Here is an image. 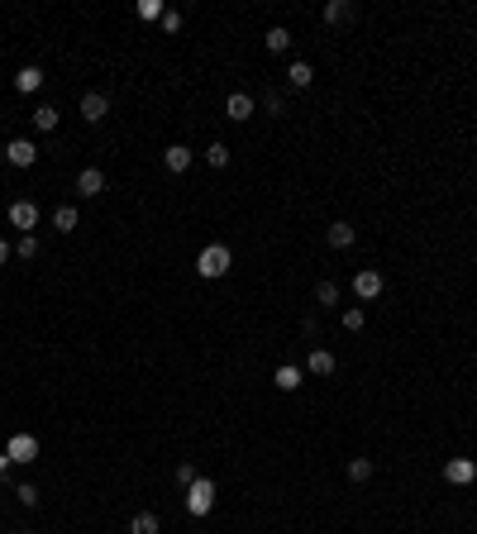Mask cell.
Returning <instances> with one entry per match:
<instances>
[{"label":"cell","mask_w":477,"mask_h":534,"mask_svg":"<svg viewBox=\"0 0 477 534\" xmlns=\"http://www.w3.org/2000/svg\"><path fill=\"white\" fill-rule=\"evenodd\" d=\"M224 115H229V120H253V95H243V91H234L229 95V100H224Z\"/></svg>","instance_id":"cell-10"},{"label":"cell","mask_w":477,"mask_h":534,"mask_svg":"<svg viewBox=\"0 0 477 534\" xmlns=\"http://www.w3.org/2000/svg\"><path fill=\"white\" fill-rule=\"evenodd\" d=\"M139 15L143 19H162V5L158 0H139Z\"/></svg>","instance_id":"cell-29"},{"label":"cell","mask_w":477,"mask_h":534,"mask_svg":"<svg viewBox=\"0 0 477 534\" xmlns=\"http://www.w3.org/2000/svg\"><path fill=\"white\" fill-rule=\"evenodd\" d=\"M372 477V458H349V482H367Z\"/></svg>","instance_id":"cell-22"},{"label":"cell","mask_w":477,"mask_h":534,"mask_svg":"<svg viewBox=\"0 0 477 534\" xmlns=\"http://www.w3.org/2000/svg\"><path fill=\"white\" fill-rule=\"evenodd\" d=\"M5 458H10V463H33V458H38V439H33V434H10Z\"/></svg>","instance_id":"cell-3"},{"label":"cell","mask_w":477,"mask_h":534,"mask_svg":"<svg viewBox=\"0 0 477 534\" xmlns=\"http://www.w3.org/2000/svg\"><path fill=\"white\" fill-rule=\"evenodd\" d=\"M363 325H367V315L358 310V305H353V310H344V330H349V334H358Z\"/></svg>","instance_id":"cell-26"},{"label":"cell","mask_w":477,"mask_h":534,"mask_svg":"<svg viewBox=\"0 0 477 534\" xmlns=\"http://www.w3.org/2000/svg\"><path fill=\"white\" fill-rule=\"evenodd\" d=\"M187 511L191 515H210V511H215V482H210V477H196L187 487Z\"/></svg>","instance_id":"cell-2"},{"label":"cell","mask_w":477,"mask_h":534,"mask_svg":"<svg viewBox=\"0 0 477 534\" xmlns=\"http://www.w3.org/2000/svg\"><path fill=\"white\" fill-rule=\"evenodd\" d=\"M81 115H86V125H100V120L110 115V95L86 91V95H81Z\"/></svg>","instance_id":"cell-4"},{"label":"cell","mask_w":477,"mask_h":534,"mask_svg":"<svg viewBox=\"0 0 477 534\" xmlns=\"http://www.w3.org/2000/svg\"><path fill=\"white\" fill-rule=\"evenodd\" d=\"M10 263V244H5V239H0V267Z\"/></svg>","instance_id":"cell-32"},{"label":"cell","mask_w":477,"mask_h":534,"mask_svg":"<svg viewBox=\"0 0 477 534\" xmlns=\"http://www.w3.org/2000/svg\"><path fill=\"white\" fill-rule=\"evenodd\" d=\"M15 86L19 91H38V86H43V67H19V77H15Z\"/></svg>","instance_id":"cell-16"},{"label":"cell","mask_w":477,"mask_h":534,"mask_svg":"<svg viewBox=\"0 0 477 534\" xmlns=\"http://www.w3.org/2000/svg\"><path fill=\"white\" fill-rule=\"evenodd\" d=\"M19 258H24V263H29V258H38V239H33V234H24V239H19Z\"/></svg>","instance_id":"cell-28"},{"label":"cell","mask_w":477,"mask_h":534,"mask_svg":"<svg viewBox=\"0 0 477 534\" xmlns=\"http://www.w3.org/2000/svg\"><path fill=\"white\" fill-rule=\"evenodd\" d=\"M301 387V367H277V392H296Z\"/></svg>","instance_id":"cell-20"},{"label":"cell","mask_w":477,"mask_h":534,"mask_svg":"<svg viewBox=\"0 0 477 534\" xmlns=\"http://www.w3.org/2000/svg\"><path fill=\"white\" fill-rule=\"evenodd\" d=\"M162 29L177 33V29H182V15H177V10H162Z\"/></svg>","instance_id":"cell-31"},{"label":"cell","mask_w":477,"mask_h":534,"mask_svg":"<svg viewBox=\"0 0 477 534\" xmlns=\"http://www.w3.org/2000/svg\"><path fill=\"white\" fill-rule=\"evenodd\" d=\"M15 496H19V506H38V487H33V482H19Z\"/></svg>","instance_id":"cell-27"},{"label":"cell","mask_w":477,"mask_h":534,"mask_svg":"<svg viewBox=\"0 0 477 534\" xmlns=\"http://www.w3.org/2000/svg\"><path fill=\"white\" fill-rule=\"evenodd\" d=\"M263 43H268V53H286V48H291V33L277 24V29H268V38H263Z\"/></svg>","instance_id":"cell-21"},{"label":"cell","mask_w":477,"mask_h":534,"mask_svg":"<svg viewBox=\"0 0 477 534\" xmlns=\"http://www.w3.org/2000/svg\"><path fill=\"white\" fill-rule=\"evenodd\" d=\"M162 525H158V515H153V511H139V515L129 520V534H158Z\"/></svg>","instance_id":"cell-17"},{"label":"cell","mask_w":477,"mask_h":534,"mask_svg":"<svg viewBox=\"0 0 477 534\" xmlns=\"http://www.w3.org/2000/svg\"><path fill=\"white\" fill-rule=\"evenodd\" d=\"M10 224H15V229H33V224H38V205L33 201H10Z\"/></svg>","instance_id":"cell-8"},{"label":"cell","mask_w":477,"mask_h":534,"mask_svg":"<svg viewBox=\"0 0 477 534\" xmlns=\"http://www.w3.org/2000/svg\"><path fill=\"white\" fill-rule=\"evenodd\" d=\"M286 81H291L296 91H305V86L315 81V72H310V63H291V72H286Z\"/></svg>","instance_id":"cell-18"},{"label":"cell","mask_w":477,"mask_h":534,"mask_svg":"<svg viewBox=\"0 0 477 534\" xmlns=\"http://www.w3.org/2000/svg\"><path fill=\"white\" fill-rule=\"evenodd\" d=\"M325 239H330L334 248H353V239H358V234H353V224H349V220H334L330 229H325Z\"/></svg>","instance_id":"cell-12"},{"label":"cell","mask_w":477,"mask_h":534,"mask_svg":"<svg viewBox=\"0 0 477 534\" xmlns=\"http://www.w3.org/2000/svg\"><path fill=\"white\" fill-rule=\"evenodd\" d=\"M77 191L81 196H100V191H105V172H100V167H81L77 172Z\"/></svg>","instance_id":"cell-9"},{"label":"cell","mask_w":477,"mask_h":534,"mask_svg":"<svg viewBox=\"0 0 477 534\" xmlns=\"http://www.w3.org/2000/svg\"><path fill=\"white\" fill-rule=\"evenodd\" d=\"M444 477L454 482V487H468V482L477 477V463H473V458H449V463H444Z\"/></svg>","instance_id":"cell-5"},{"label":"cell","mask_w":477,"mask_h":534,"mask_svg":"<svg viewBox=\"0 0 477 534\" xmlns=\"http://www.w3.org/2000/svg\"><path fill=\"white\" fill-rule=\"evenodd\" d=\"M305 372H310V377H330V372H334V353H325V348H310V358H305Z\"/></svg>","instance_id":"cell-11"},{"label":"cell","mask_w":477,"mask_h":534,"mask_svg":"<svg viewBox=\"0 0 477 534\" xmlns=\"http://www.w3.org/2000/svg\"><path fill=\"white\" fill-rule=\"evenodd\" d=\"M33 157H38V148H33L29 139H15L5 148V162H10V167H33Z\"/></svg>","instance_id":"cell-7"},{"label":"cell","mask_w":477,"mask_h":534,"mask_svg":"<svg viewBox=\"0 0 477 534\" xmlns=\"http://www.w3.org/2000/svg\"><path fill=\"white\" fill-rule=\"evenodd\" d=\"M234 267V253L224 248V244H210V248H201V258H196V272L206 277V282H215V277H224Z\"/></svg>","instance_id":"cell-1"},{"label":"cell","mask_w":477,"mask_h":534,"mask_svg":"<svg viewBox=\"0 0 477 534\" xmlns=\"http://www.w3.org/2000/svg\"><path fill=\"white\" fill-rule=\"evenodd\" d=\"M162 162H167V172H187V167H191V148H182V143H172V148L162 153Z\"/></svg>","instance_id":"cell-14"},{"label":"cell","mask_w":477,"mask_h":534,"mask_svg":"<svg viewBox=\"0 0 477 534\" xmlns=\"http://www.w3.org/2000/svg\"><path fill=\"white\" fill-rule=\"evenodd\" d=\"M353 15H358L353 0H330V5H325V19H330V24H349Z\"/></svg>","instance_id":"cell-13"},{"label":"cell","mask_w":477,"mask_h":534,"mask_svg":"<svg viewBox=\"0 0 477 534\" xmlns=\"http://www.w3.org/2000/svg\"><path fill=\"white\" fill-rule=\"evenodd\" d=\"M53 229H58V234H72V229H77V205H58V210H53Z\"/></svg>","instance_id":"cell-15"},{"label":"cell","mask_w":477,"mask_h":534,"mask_svg":"<svg viewBox=\"0 0 477 534\" xmlns=\"http://www.w3.org/2000/svg\"><path fill=\"white\" fill-rule=\"evenodd\" d=\"M177 482L191 487V482H196V468H191V463H177Z\"/></svg>","instance_id":"cell-30"},{"label":"cell","mask_w":477,"mask_h":534,"mask_svg":"<svg viewBox=\"0 0 477 534\" xmlns=\"http://www.w3.org/2000/svg\"><path fill=\"white\" fill-rule=\"evenodd\" d=\"M315 300H320V305H339V286H334V282H320V286H315Z\"/></svg>","instance_id":"cell-24"},{"label":"cell","mask_w":477,"mask_h":534,"mask_svg":"<svg viewBox=\"0 0 477 534\" xmlns=\"http://www.w3.org/2000/svg\"><path fill=\"white\" fill-rule=\"evenodd\" d=\"M206 162H210V167H224V162H229V148H224V143H210V148H206Z\"/></svg>","instance_id":"cell-25"},{"label":"cell","mask_w":477,"mask_h":534,"mask_svg":"<svg viewBox=\"0 0 477 534\" xmlns=\"http://www.w3.org/2000/svg\"><path fill=\"white\" fill-rule=\"evenodd\" d=\"M263 110H268V115H286V95L282 91H268V95H263Z\"/></svg>","instance_id":"cell-23"},{"label":"cell","mask_w":477,"mask_h":534,"mask_svg":"<svg viewBox=\"0 0 477 534\" xmlns=\"http://www.w3.org/2000/svg\"><path fill=\"white\" fill-rule=\"evenodd\" d=\"M353 296H363V300L382 296V272H372V267H363V272L353 277Z\"/></svg>","instance_id":"cell-6"},{"label":"cell","mask_w":477,"mask_h":534,"mask_svg":"<svg viewBox=\"0 0 477 534\" xmlns=\"http://www.w3.org/2000/svg\"><path fill=\"white\" fill-rule=\"evenodd\" d=\"M19 534H38V530H19Z\"/></svg>","instance_id":"cell-33"},{"label":"cell","mask_w":477,"mask_h":534,"mask_svg":"<svg viewBox=\"0 0 477 534\" xmlns=\"http://www.w3.org/2000/svg\"><path fill=\"white\" fill-rule=\"evenodd\" d=\"M58 120H63V115L53 110V105H38V110H33V129H43V134L48 129H58Z\"/></svg>","instance_id":"cell-19"}]
</instances>
